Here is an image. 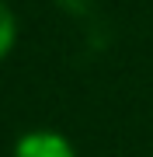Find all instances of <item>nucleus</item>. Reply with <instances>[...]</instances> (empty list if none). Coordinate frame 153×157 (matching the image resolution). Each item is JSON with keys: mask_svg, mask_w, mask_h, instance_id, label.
Returning a JSON list of instances; mask_svg holds the SVG:
<instances>
[{"mask_svg": "<svg viewBox=\"0 0 153 157\" xmlns=\"http://www.w3.org/2000/svg\"><path fill=\"white\" fill-rule=\"evenodd\" d=\"M14 157H77V147L59 129H28L17 136Z\"/></svg>", "mask_w": 153, "mask_h": 157, "instance_id": "f257e3e1", "label": "nucleus"}, {"mask_svg": "<svg viewBox=\"0 0 153 157\" xmlns=\"http://www.w3.org/2000/svg\"><path fill=\"white\" fill-rule=\"evenodd\" d=\"M14 45H17V17H14V7L0 0V63L14 52Z\"/></svg>", "mask_w": 153, "mask_h": 157, "instance_id": "f03ea898", "label": "nucleus"}]
</instances>
